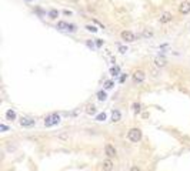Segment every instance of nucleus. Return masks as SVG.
Segmentation results:
<instances>
[{
    "instance_id": "nucleus-1",
    "label": "nucleus",
    "mask_w": 190,
    "mask_h": 171,
    "mask_svg": "<svg viewBox=\"0 0 190 171\" xmlns=\"http://www.w3.org/2000/svg\"><path fill=\"white\" fill-rule=\"evenodd\" d=\"M127 138L130 140L131 143H139L142 140V131L139 128H131L127 133Z\"/></svg>"
},
{
    "instance_id": "nucleus-2",
    "label": "nucleus",
    "mask_w": 190,
    "mask_h": 171,
    "mask_svg": "<svg viewBox=\"0 0 190 171\" xmlns=\"http://www.w3.org/2000/svg\"><path fill=\"white\" fill-rule=\"evenodd\" d=\"M60 121V117L57 114H50V116H47L46 120H45V125L46 127H53V125L59 124Z\"/></svg>"
},
{
    "instance_id": "nucleus-3",
    "label": "nucleus",
    "mask_w": 190,
    "mask_h": 171,
    "mask_svg": "<svg viewBox=\"0 0 190 171\" xmlns=\"http://www.w3.org/2000/svg\"><path fill=\"white\" fill-rule=\"evenodd\" d=\"M120 36H122V40H125L127 43H131V41L136 40V34L133 33V32H130V30H123Z\"/></svg>"
},
{
    "instance_id": "nucleus-4",
    "label": "nucleus",
    "mask_w": 190,
    "mask_h": 171,
    "mask_svg": "<svg viewBox=\"0 0 190 171\" xmlns=\"http://www.w3.org/2000/svg\"><path fill=\"white\" fill-rule=\"evenodd\" d=\"M179 12H180L182 14L190 13V1H187V0H182V3L179 4Z\"/></svg>"
},
{
    "instance_id": "nucleus-5",
    "label": "nucleus",
    "mask_w": 190,
    "mask_h": 171,
    "mask_svg": "<svg viewBox=\"0 0 190 171\" xmlns=\"http://www.w3.org/2000/svg\"><path fill=\"white\" fill-rule=\"evenodd\" d=\"M144 79H146V74L142 70H137V71L133 73V81L134 83H143Z\"/></svg>"
},
{
    "instance_id": "nucleus-6",
    "label": "nucleus",
    "mask_w": 190,
    "mask_h": 171,
    "mask_svg": "<svg viewBox=\"0 0 190 171\" xmlns=\"http://www.w3.org/2000/svg\"><path fill=\"white\" fill-rule=\"evenodd\" d=\"M171 19H173V16H171V13H169V12H163V13L159 16V20H160V23H169V21H171Z\"/></svg>"
},
{
    "instance_id": "nucleus-7",
    "label": "nucleus",
    "mask_w": 190,
    "mask_h": 171,
    "mask_svg": "<svg viewBox=\"0 0 190 171\" xmlns=\"http://www.w3.org/2000/svg\"><path fill=\"white\" fill-rule=\"evenodd\" d=\"M105 154L107 156V157H114L116 156V148L113 147L111 144H106L105 145Z\"/></svg>"
},
{
    "instance_id": "nucleus-8",
    "label": "nucleus",
    "mask_w": 190,
    "mask_h": 171,
    "mask_svg": "<svg viewBox=\"0 0 190 171\" xmlns=\"http://www.w3.org/2000/svg\"><path fill=\"white\" fill-rule=\"evenodd\" d=\"M56 29H59V30H70V24L67 23V21H57V26Z\"/></svg>"
},
{
    "instance_id": "nucleus-9",
    "label": "nucleus",
    "mask_w": 190,
    "mask_h": 171,
    "mask_svg": "<svg viewBox=\"0 0 190 171\" xmlns=\"http://www.w3.org/2000/svg\"><path fill=\"white\" fill-rule=\"evenodd\" d=\"M20 124L23 125V127H30V125L34 124V120L27 119V117H23V119L20 120Z\"/></svg>"
},
{
    "instance_id": "nucleus-10",
    "label": "nucleus",
    "mask_w": 190,
    "mask_h": 171,
    "mask_svg": "<svg viewBox=\"0 0 190 171\" xmlns=\"http://www.w3.org/2000/svg\"><path fill=\"white\" fill-rule=\"evenodd\" d=\"M120 119H122V114H120V111H117V110H113V111H111V121H113V123H117V121H120Z\"/></svg>"
},
{
    "instance_id": "nucleus-11",
    "label": "nucleus",
    "mask_w": 190,
    "mask_h": 171,
    "mask_svg": "<svg viewBox=\"0 0 190 171\" xmlns=\"http://www.w3.org/2000/svg\"><path fill=\"white\" fill-rule=\"evenodd\" d=\"M113 170V163L110 160H105L103 161V171H111Z\"/></svg>"
},
{
    "instance_id": "nucleus-12",
    "label": "nucleus",
    "mask_w": 190,
    "mask_h": 171,
    "mask_svg": "<svg viewBox=\"0 0 190 171\" xmlns=\"http://www.w3.org/2000/svg\"><path fill=\"white\" fill-rule=\"evenodd\" d=\"M154 64H156V66H157V67H164V66H166V64H167V61H166V60H164V59H160V57H156V59H154Z\"/></svg>"
},
{
    "instance_id": "nucleus-13",
    "label": "nucleus",
    "mask_w": 190,
    "mask_h": 171,
    "mask_svg": "<svg viewBox=\"0 0 190 171\" xmlns=\"http://www.w3.org/2000/svg\"><path fill=\"white\" fill-rule=\"evenodd\" d=\"M6 117H7V120H16V113H14L13 110H7Z\"/></svg>"
},
{
    "instance_id": "nucleus-14",
    "label": "nucleus",
    "mask_w": 190,
    "mask_h": 171,
    "mask_svg": "<svg viewBox=\"0 0 190 171\" xmlns=\"http://www.w3.org/2000/svg\"><path fill=\"white\" fill-rule=\"evenodd\" d=\"M49 17H50V19H57V17H59V12L54 10V9L50 10V12H49Z\"/></svg>"
},
{
    "instance_id": "nucleus-15",
    "label": "nucleus",
    "mask_w": 190,
    "mask_h": 171,
    "mask_svg": "<svg viewBox=\"0 0 190 171\" xmlns=\"http://www.w3.org/2000/svg\"><path fill=\"white\" fill-rule=\"evenodd\" d=\"M86 113H87V114H94V113H96V107H94V105H87Z\"/></svg>"
},
{
    "instance_id": "nucleus-16",
    "label": "nucleus",
    "mask_w": 190,
    "mask_h": 171,
    "mask_svg": "<svg viewBox=\"0 0 190 171\" xmlns=\"http://www.w3.org/2000/svg\"><path fill=\"white\" fill-rule=\"evenodd\" d=\"M106 97H107V94H106L105 91H99L97 93V99L100 100V101H105Z\"/></svg>"
},
{
    "instance_id": "nucleus-17",
    "label": "nucleus",
    "mask_w": 190,
    "mask_h": 171,
    "mask_svg": "<svg viewBox=\"0 0 190 171\" xmlns=\"http://www.w3.org/2000/svg\"><path fill=\"white\" fill-rule=\"evenodd\" d=\"M119 70H120L119 67H111L110 74H111V76H117V74H119Z\"/></svg>"
},
{
    "instance_id": "nucleus-18",
    "label": "nucleus",
    "mask_w": 190,
    "mask_h": 171,
    "mask_svg": "<svg viewBox=\"0 0 190 171\" xmlns=\"http://www.w3.org/2000/svg\"><path fill=\"white\" fill-rule=\"evenodd\" d=\"M153 36V33H151L150 30H144L143 32V37H146V39H149V37H151Z\"/></svg>"
},
{
    "instance_id": "nucleus-19",
    "label": "nucleus",
    "mask_w": 190,
    "mask_h": 171,
    "mask_svg": "<svg viewBox=\"0 0 190 171\" xmlns=\"http://www.w3.org/2000/svg\"><path fill=\"white\" fill-rule=\"evenodd\" d=\"M86 30H89V32H93V33H96V32H97V29H96L94 26H90V24H87V26H86Z\"/></svg>"
},
{
    "instance_id": "nucleus-20",
    "label": "nucleus",
    "mask_w": 190,
    "mask_h": 171,
    "mask_svg": "<svg viewBox=\"0 0 190 171\" xmlns=\"http://www.w3.org/2000/svg\"><path fill=\"white\" fill-rule=\"evenodd\" d=\"M96 120H97V121H103V120H106V114H105V113L99 114L97 117H96Z\"/></svg>"
},
{
    "instance_id": "nucleus-21",
    "label": "nucleus",
    "mask_w": 190,
    "mask_h": 171,
    "mask_svg": "<svg viewBox=\"0 0 190 171\" xmlns=\"http://www.w3.org/2000/svg\"><path fill=\"white\" fill-rule=\"evenodd\" d=\"M105 87H106V88H111V87H113V81H110V80H109V81H106Z\"/></svg>"
},
{
    "instance_id": "nucleus-22",
    "label": "nucleus",
    "mask_w": 190,
    "mask_h": 171,
    "mask_svg": "<svg viewBox=\"0 0 190 171\" xmlns=\"http://www.w3.org/2000/svg\"><path fill=\"white\" fill-rule=\"evenodd\" d=\"M133 108H134V111L139 113L140 111V104H133Z\"/></svg>"
},
{
    "instance_id": "nucleus-23",
    "label": "nucleus",
    "mask_w": 190,
    "mask_h": 171,
    "mask_svg": "<svg viewBox=\"0 0 190 171\" xmlns=\"http://www.w3.org/2000/svg\"><path fill=\"white\" fill-rule=\"evenodd\" d=\"M119 50H120V53H126V52H127V49H126V47H123V46L119 47Z\"/></svg>"
},
{
    "instance_id": "nucleus-24",
    "label": "nucleus",
    "mask_w": 190,
    "mask_h": 171,
    "mask_svg": "<svg viewBox=\"0 0 190 171\" xmlns=\"http://www.w3.org/2000/svg\"><path fill=\"white\" fill-rule=\"evenodd\" d=\"M130 171H140V168H139V167H136V165H134V167H131V168H130Z\"/></svg>"
},
{
    "instance_id": "nucleus-25",
    "label": "nucleus",
    "mask_w": 190,
    "mask_h": 171,
    "mask_svg": "<svg viewBox=\"0 0 190 171\" xmlns=\"http://www.w3.org/2000/svg\"><path fill=\"white\" fill-rule=\"evenodd\" d=\"M96 43H97V46H99V47H100L102 44H103V41H102V40H99V39L96 40Z\"/></svg>"
},
{
    "instance_id": "nucleus-26",
    "label": "nucleus",
    "mask_w": 190,
    "mask_h": 171,
    "mask_svg": "<svg viewBox=\"0 0 190 171\" xmlns=\"http://www.w3.org/2000/svg\"><path fill=\"white\" fill-rule=\"evenodd\" d=\"M87 46H89V47H92V49H93V43H92V41H90V40L87 41Z\"/></svg>"
},
{
    "instance_id": "nucleus-27",
    "label": "nucleus",
    "mask_w": 190,
    "mask_h": 171,
    "mask_svg": "<svg viewBox=\"0 0 190 171\" xmlns=\"http://www.w3.org/2000/svg\"><path fill=\"white\" fill-rule=\"evenodd\" d=\"M0 128H1V130H7V127H6L4 124H1V125H0Z\"/></svg>"
},
{
    "instance_id": "nucleus-28",
    "label": "nucleus",
    "mask_w": 190,
    "mask_h": 171,
    "mask_svg": "<svg viewBox=\"0 0 190 171\" xmlns=\"http://www.w3.org/2000/svg\"><path fill=\"white\" fill-rule=\"evenodd\" d=\"M65 14H66V16H70V14H72V13H70L69 10H65Z\"/></svg>"
},
{
    "instance_id": "nucleus-29",
    "label": "nucleus",
    "mask_w": 190,
    "mask_h": 171,
    "mask_svg": "<svg viewBox=\"0 0 190 171\" xmlns=\"http://www.w3.org/2000/svg\"><path fill=\"white\" fill-rule=\"evenodd\" d=\"M27 1H30V0H27Z\"/></svg>"
}]
</instances>
